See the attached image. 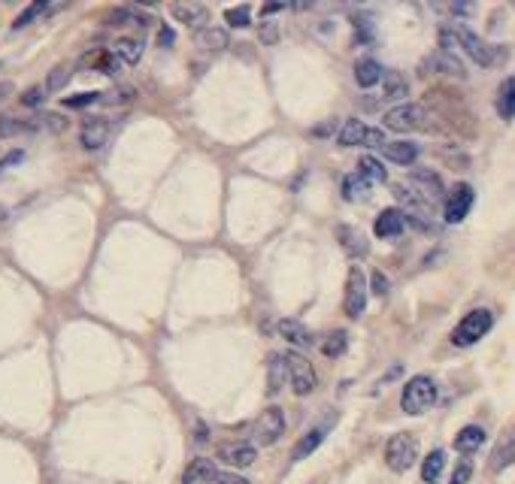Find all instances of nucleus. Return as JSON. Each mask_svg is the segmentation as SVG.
Returning <instances> with one entry per match:
<instances>
[{"instance_id": "20e7f679", "label": "nucleus", "mask_w": 515, "mask_h": 484, "mask_svg": "<svg viewBox=\"0 0 515 484\" xmlns=\"http://www.w3.org/2000/svg\"><path fill=\"white\" fill-rule=\"evenodd\" d=\"M418 457V439L412 433H394L385 446V463L391 472H407L416 466Z\"/></svg>"}, {"instance_id": "f03ea898", "label": "nucleus", "mask_w": 515, "mask_h": 484, "mask_svg": "<svg viewBox=\"0 0 515 484\" xmlns=\"http://www.w3.org/2000/svg\"><path fill=\"white\" fill-rule=\"evenodd\" d=\"M433 403H437V382L431 376H416L403 385L400 409L407 415H425L427 409H433Z\"/></svg>"}, {"instance_id": "4be33fe9", "label": "nucleus", "mask_w": 515, "mask_h": 484, "mask_svg": "<svg viewBox=\"0 0 515 484\" xmlns=\"http://www.w3.org/2000/svg\"><path fill=\"white\" fill-rule=\"evenodd\" d=\"M494 106H497V115H501L503 122H512L515 118V76L503 79V85L497 89Z\"/></svg>"}, {"instance_id": "6e6552de", "label": "nucleus", "mask_w": 515, "mask_h": 484, "mask_svg": "<svg viewBox=\"0 0 515 484\" xmlns=\"http://www.w3.org/2000/svg\"><path fill=\"white\" fill-rule=\"evenodd\" d=\"M337 142L343 149H352V146H376V149H382L388 140H385V131L382 128H367L361 118H348V122L343 124V131H339Z\"/></svg>"}, {"instance_id": "423d86ee", "label": "nucleus", "mask_w": 515, "mask_h": 484, "mask_svg": "<svg viewBox=\"0 0 515 484\" xmlns=\"http://www.w3.org/2000/svg\"><path fill=\"white\" fill-rule=\"evenodd\" d=\"M473 203H476V191H473V185L458 182V185L446 194V200H442V221H446V225H461V221L470 216Z\"/></svg>"}, {"instance_id": "ddd939ff", "label": "nucleus", "mask_w": 515, "mask_h": 484, "mask_svg": "<svg viewBox=\"0 0 515 484\" xmlns=\"http://www.w3.org/2000/svg\"><path fill=\"white\" fill-rule=\"evenodd\" d=\"M216 454H219L221 463L234 466V470H245V466L255 463L258 448H255V446H249V442H221Z\"/></svg>"}, {"instance_id": "5701e85b", "label": "nucleus", "mask_w": 515, "mask_h": 484, "mask_svg": "<svg viewBox=\"0 0 515 484\" xmlns=\"http://www.w3.org/2000/svg\"><path fill=\"white\" fill-rule=\"evenodd\" d=\"M288 378V369H285V357L282 354H270L267 357V394L276 396L279 394L282 382Z\"/></svg>"}, {"instance_id": "8fccbe9b", "label": "nucleus", "mask_w": 515, "mask_h": 484, "mask_svg": "<svg viewBox=\"0 0 515 484\" xmlns=\"http://www.w3.org/2000/svg\"><path fill=\"white\" fill-rule=\"evenodd\" d=\"M279 10H282V4H267L261 13H264V15H273V13H279Z\"/></svg>"}, {"instance_id": "f3484780", "label": "nucleus", "mask_w": 515, "mask_h": 484, "mask_svg": "<svg viewBox=\"0 0 515 484\" xmlns=\"http://www.w3.org/2000/svg\"><path fill=\"white\" fill-rule=\"evenodd\" d=\"M337 240L339 245H343V251L348 258H367V251H370V245L367 240H364V234L358 227H352V225H339L337 227Z\"/></svg>"}, {"instance_id": "39448f33", "label": "nucleus", "mask_w": 515, "mask_h": 484, "mask_svg": "<svg viewBox=\"0 0 515 484\" xmlns=\"http://www.w3.org/2000/svg\"><path fill=\"white\" fill-rule=\"evenodd\" d=\"M285 369H288V378H291V387H295L297 396H306L319 387V376H315V367L306 361L300 352H285Z\"/></svg>"}, {"instance_id": "f704fd0d", "label": "nucleus", "mask_w": 515, "mask_h": 484, "mask_svg": "<svg viewBox=\"0 0 515 484\" xmlns=\"http://www.w3.org/2000/svg\"><path fill=\"white\" fill-rule=\"evenodd\" d=\"M370 194V182L361 176H346L343 179V197L346 200H364V197Z\"/></svg>"}, {"instance_id": "a211bd4d", "label": "nucleus", "mask_w": 515, "mask_h": 484, "mask_svg": "<svg viewBox=\"0 0 515 484\" xmlns=\"http://www.w3.org/2000/svg\"><path fill=\"white\" fill-rule=\"evenodd\" d=\"M382 155H385L391 164L409 166V164H416V157H418V142H412V140H394V142H385V146H382Z\"/></svg>"}, {"instance_id": "f8f14e48", "label": "nucleus", "mask_w": 515, "mask_h": 484, "mask_svg": "<svg viewBox=\"0 0 515 484\" xmlns=\"http://www.w3.org/2000/svg\"><path fill=\"white\" fill-rule=\"evenodd\" d=\"M422 73H442V76H451V79H467L464 61L446 49H437L433 55H427V58L422 61Z\"/></svg>"}, {"instance_id": "a878e982", "label": "nucleus", "mask_w": 515, "mask_h": 484, "mask_svg": "<svg viewBox=\"0 0 515 484\" xmlns=\"http://www.w3.org/2000/svg\"><path fill=\"white\" fill-rule=\"evenodd\" d=\"M85 64H91V70H98V73H103V76H116V73H122V67H124L122 61L113 55V49L89 55V58H85Z\"/></svg>"}, {"instance_id": "58836bf2", "label": "nucleus", "mask_w": 515, "mask_h": 484, "mask_svg": "<svg viewBox=\"0 0 515 484\" xmlns=\"http://www.w3.org/2000/svg\"><path fill=\"white\" fill-rule=\"evenodd\" d=\"M225 21L231 28H249L252 25V10H249V6H234V10L225 13Z\"/></svg>"}, {"instance_id": "9b49d317", "label": "nucleus", "mask_w": 515, "mask_h": 484, "mask_svg": "<svg viewBox=\"0 0 515 484\" xmlns=\"http://www.w3.org/2000/svg\"><path fill=\"white\" fill-rule=\"evenodd\" d=\"M109 133H113V122L100 115H89L82 122V131H79V142H82L85 152H98V149L107 146Z\"/></svg>"}, {"instance_id": "7c9ffc66", "label": "nucleus", "mask_w": 515, "mask_h": 484, "mask_svg": "<svg viewBox=\"0 0 515 484\" xmlns=\"http://www.w3.org/2000/svg\"><path fill=\"white\" fill-rule=\"evenodd\" d=\"M515 460V427L501 439V446L494 448V457H491V470H503Z\"/></svg>"}, {"instance_id": "3c124183", "label": "nucleus", "mask_w": 515, "mask_h": 484, "mask_svg": "<svg viewBox=\"0 0 515 484\" xmlns=\"http://www.w3.org/2000/svg\"><path fill=\"white\" fill-rule=\"evenodd\" d=\"M0 221H6V209H4V206H0Z\"/></svg>"}, {"instance_id": "a18cd8bd", "label": "nucleus", "mask_w": 515, "mask_h": 484, "mask_svg": "<svg viewBox=\"0 0 515 484\" xmlns=\"http://www.w3.org/2000/svg\"><path fill=\"white\" fill-rule=\"evenodd\" d=\"M43 98H46V89L34 85V89H28L25 94H21V103H25V106H39V103H43Z\"/></svg>"}, {"instance_id": "393cba45", "label": "nucleus", "mask_w": 515, "mask_h": 484, "mask_svg": "<svg viewBox=\"0 0 515 484\" xmlns=\"http://www.w3.org/2000/svg\"><path fill=\"white\" fill-rule=\"evenodd\" d=\"M442 470H446V451L433 448L431 454L425 457V463H422V481H425V484H437L440 475H442Z\"/></svg>"}, {"instance_id": "cd10ccee", "label": "nucleus", "mask_w": 515, "mask_h": 484, "mask_svg": "<svg viewBox=\"0 0 515 484\" xmlns=\"http://www.w3.org/2000/svg\"><path fill=\"white\" fill-rule=\"evenodd\" d=\"M212 470H216V463H212L210 457H194L192 463L185 466V472H182V484H197V481L203 484Z\"/></svg>"}, {"instance_id": "bb28decb", "label": "nucleus", "mask_w": 515, "mask_h": 484, "mask_svg": "<svg viewBox=\"0 0 515 484\" xmlns=\"http://www.w3.org/2000/svg\"><path fill=\"white\" fill-rule=\"evenodd\" d=\"M382 98L388 100H403L409 94V82L403 79V73H398V70H385L382 76Z\"/></svg>"}, {"instance_id": "de8ad7c7", "label": "nucleus", "mask_w": 515, "mask_h": 484, "mask_svg": "<svg viewBox=\"0 0 515 484\" xmlns=\"http://www.w3.org/2000/svg\"><path fill=\"white\" fill-rule=\"evenodd\" d=\"M158 43H164L170 49V43H173V30L170 28H161V34H158Z\"/></svg>"}, {"instance_id": "37998d69", "label": "nucleus", "mask_w": 515, "mask_h": 484, "mask_svg": "<svg viewBox=\"0 0 515 484\" xmlns=\"http://www.w3.org/2000/svg\"><path fill=\"white\" fill-rule=\"evenodd\" d=\"M470 479H473V463L464 457L461 463L455 466V472H451V481L449 484H470Z\"/></svg>"}, {"instance_id": "e433bc0d", "label": "nucleus", "mask_w": 515, "mask_h": 484, "mask_svg": "<svg viewBox=\"0 0 515 484\" xmlns=\"http://www.w3.org/2000/svg\"><path fill=\"white\" fill-rule=\"evenodd\" d=\"M30 122H34L37 131H52V133H58V131L67 128V118H61V115H55V113H43V115H37V118H30Z\"/></svg>"}, {"instance_id": "f257e3e1", "label": "nucleus", "mask_w": 515, "mask_h": 484, "mask_svg": "<svg viewBox=\"0 0 515 484\" xmlns=\"http://www.w3.org/2000/svg\"><path fill=\"white\" fill-rule=\"evenodd\" d=\"M449 37H451V43H458L464 49V55H470L473 61H476L479 67H494V64H501L503 61V49H497V46H491L485 43L479 34H473L470 28H464V25H455L449 30Z\"/></svg>"}, {"instance_id": "2f4dec72", "label": "nucleus", "mask_w": 515, "mask_h": 484, "mask_svg": "<svg viewBox=\"0 0 515 484\" xmlns=\"http://www.w3.org/2000/svg\"><path fill=\"white\" fill-rule=\"evenodd\" d=\"M324 436H328V427H315V430H309V433L304 436V439H300L297 446H295V451H291V457H295V460L309 457V454H313V451L324 442Z\"/></svg>"}, {"instance_id": "7ed1b4c3", "label": "nucleus", "mask_w": 515, "mask_h": 484, "mask_svg": "<svg viewBox=\"0 0 515 484\" xmlns=\"http://www.w3.org/2000/svg\"><path fill=\"white\" fill-rule=\"evenodd\" d=\"M491 327H494V315H491V309H473V312H467L461 324L451 330V345H458V348L476 345L482 336H488Z\"/></svg>"}, {"instance_id": "ea45409f", "label": "nucleus", "mask_w": 515, "mask_h": 484, "mask_svg": "<svg viewBox=\"0 0 515 484\" xmlns=\"http://www.w3.org/2000/svg\"><path fill=\"white\" fill-rule=\"evenodd\" d=\"M203 484H249V479H243V475H236V472H225V470H219V466H216Z\"/></svg>"}, {"instance_id": "79ce46f5", "label": "nucleus", "mask_w": 515, "mask_h": 484, "mask_svg": "<svg viewBox=\"0 0 515 484\" xmlns=\"http://www.w3.org/2000/svg\"><path fill=\"white\" fill-rule=\"evenodd\" d=\"M100 94H103V91H85V94H76V98H67V100H64V106H70V109L91 106V103H100Z\"/></svg>"}, {"instance_id": "dca6fc26", "label": "nucleus", "mask_w": 515, "mask_h": 484, "mask_svg": "<svg viewBox=\"0 0 515 484\" xmlns=\"http://www.w3.org/2000/svg\"><path fill=\"white\" fill-rule=\"evenodd\" d=\"M403 230H407V216H403V209H382L373 225V234L379 240H394V236H400Z\"/></svg>"}, {"instance_id": "c9c22d12", "label": "nucleus", "mask_w": 515, "mask_h": 484, "mask_svg": "<svg viewBox=\"0 0 515 484\" xmlns=\"http://www.w3.org/2000/svg\"><path fill=\"white\" fill-rule=\"evenodd\" d=\"M49 10H55V6H49V4H43V0H37V4H30V6H28V10H25V13H21V15H19V19H15V21H13V30H21V28H28V25H30V21H34V19H39V15H43V13H49Z\"/></svg>"}, {"instance_id": "aec40b11", "label": "nucleus", "mask_w": 515, "mask_h": 484, "mask_svg": "<svg viewBox=\"0 0 515 484\" xmlns=\"http://www.w3.org/2000/svg\"><path fill=\"white\" fill-rule=\"evenodd\" d=\"M482 446H485V430L479 424H467L455 436V451H461V454H476Z\"/></svg>"}, {"instance_id": "49530a36", "label": "nucleus", "mask_w": 515, "mask_h": 484, "mask_svg": "<svg viewBox=\"0 0 515 484\" xmlns=\"http://www.w3.org/2000/svg\"><path fill=\"white\" fill-rule=\"evenodd\" d=\"M370 288H373L376 297H388V279H385V273H373V279H370Z\"/></svg>"}, {"instance_id": "412c9836", "label": "nucleus", "mask_w": 515, "mask_h": 484, "mask_svg": "<svg viewBox=\"0 0 515 484\" xmlns=\"http://www.w3.org/2000/svg\"><path fill=\"white\" fill-rule=\"evenodd\" d=\"M382 76H385V67L379 64V61L373 58L355 61V82H358L361 89H373V85L382 82Z\"/></svg>"}, {"instance_id": "2eb2a0df", "label": "nucleus", "mask_w": 515, "mask_h": 484, "mask_svg": "<svg viewBox=\"0 0 515 484\" xmlns=\"http://www.w3.org/2000/svg\"><path fill=\"white\" fill-rule=\"evenodd\" d=\"M170 13H173V19L182 21V25L194 28V34L210 25V6H203V4H173Z\"/></svg>"}, {"instance_id": "4468645a", "label": "nucleus", "mask_w": 515, "mask_h": 484, "mask_svg": "<svg viewBox=\"0 0 515 484\" xmlns=\"http://www.w3.org/2000/svg\"><path fill=\"white\" fill-rule=\"evenodd\" d=\"M409 185H412V191H418L431 203H437L442 197V179H440V173H433V170H412Z\"/></svg>"}, {"instance_id": "72a5a7b5", "label": "nucleus", "mask_w": 515, "mask_h": 484, "mask_svg": "<svg viewBox=\"0 0 515 484\" xmlns=\"http://www.w3.org/2000/svg\"><path fill=\"white\" fill-rule=\"evenodd\" d=\"M348 352V333L346 330H334L328 339L322 343V354L330 357V361H337V357H343Z\"/></svg>"}, {"instance_id": "9d476101", "label": "nucleus", "mask_w": 515, "mask_h": 484, "mask_svg": "<svg viewBox=\"0 0 515 484\" xmlns=\"http://www.w3.org/2000/svg\"><path fill=\"white\" fill-rule=\"evenodd\" d=\"M343 309H346V315L352 321H358L364 315V309H367V276H364V269L358 264L348 269Z\"/></svg>"}, {"instance_id": "4c0bfd02", "label": "nucleus", "mask_w": 515, "mask_h": 484, "mask_svg": "<svg viewBox=\"0 0 515 484\" xmlns=\"http://www.w3.org/2000/svg\"><path fill=\"white\" fill-rule=\"evenodd\" d=\"M70 73H73V67H70V64H58L49 73V79H46V91H61L70 82Z\"/></svg>"}, {"instance_id": "6ab92c4d", "label": "nucleus", "mask_w": 515, "mask_h": 484, "mask_svg": "<svg viewBox=\"0 0 515 484\" xmlns=\"http://www.w3.org/2000/svg\"><path fill=\"white\" fill-rule=\"evenodd\" d=\"M227 30L225 28H212V25H206V28H201L194 34V46L201 52H221V49H227Z\"/></svg>"}, {"instance_id": "473e14b6", "label": "nucleus", "mask_w": 515, "mask_h": 484, "mask_svg": "<svg viewBox=\"0 0 515 484\" xmlns=\"http://www.w3.org/2000/svg\"><path fill=\"white\" fill-rule=\"evenodd\" d=\"M358 173L370 182V185H379V182L388 179V170L382 166V161H379V157H373V155H364V157H361V161H358Z\"/></svg>"}, {"instance_id": "1a4fd4ad", "label": "nucleus", "mask_w": 515, "mask_h": 484, "mask_svg": "<svg viewBox=\"0 0 515 484\" xmlns=\"http://www.w3.org/2000/svg\"><path fill=\"white\" fill-rule=\"evenodd\" d=\"M425 118H427L425 106H418V103H400V106L388 109L382 124L394 133H409V131H422Z\"/></svg>"}, {"instance_id": "c756f323", "label": "nucleus", "mask_w": 515, "mask_h": 484, "mask_svg": "<svg viewBox=\"0 0 515 484\" xmlns=\"http://www.w3.org/2000/svg\"><path fill=\"white\" fill-rule=\"evenodd\" d=\"M113 55H116L118 61H122L124 67H133L142 58V43H140V39H128V37H124V39H118V43L113 46Z\"/></svg>"}, {"instance_id": "c03bdc74", "label": "nucleus", "mask_w": 515, "mask_h": 484, "mask_svg": "<svg viewBox=\"0 0 515 484\" xmlns=\"http://www.w3.org/2000/svg\"><path fill=\"white\" fill-rule=\"evenodd\" d=\"M355 30H358V43H373V25H370V19H355Z\"/></svg>"}, {"instance_id": "a19ab883", "label": "nucleus", "mask_w": 515, "mask_h": 484, "mask_svg": "<svg viewBox=\"0 0 515 484\" xmlns=\"http://www.w3.org/2000/svg\"><path fill=\"white\" fill-rule=\"evenodd\" d=\"M133 100V89H116V91H103L100 103L107 106H118V103H131Z\"/></svg>"}, {"instance_id": "b1692460", "label": "nucleus", "mask_w": 515, "mask_h": 484, "mask_svg": "<svg viewBox=\"0 0 515 484\" xmlns=\"http://www.w3.org/2000/svg\"><path fill=\"white\" fill-rule=\"evenodd\" d=\"M279 333L285 339H288V343H295V345H313L315 339H313V333H309V327H304V324H300L297 318H282L279 321Z\"/></svg>"}, {"instance_id": "c85d7f7f", "label": "nucleus", "mask_w": 515, "mask_h": 484, "mask_svg": "<svg viewBox=\"0 0 515 484\" xmlns=\"http://www.w3.org/2000/svg\"><path fill=\"white\" fill-rule=\"evenodd\" d=\"M21 133H37L30 118H13V115H0V140L21 137Z\"/></svg>"}, {"instance_id": "0eeeda50", "label": "nucleus", "mask_w": 515, "mask_h": 484, "mask_svg": "<svg viewBox=\"0 0 515 484\" xmlns=\"http://www.w3.org/2000/svg\"><path fill=\"white\" fill-rule=\"evenodd\" d=\"M282 433H285V412H282V406H267L258 415L255 427H252V436H255L258 448L276 446V442L282 439Z\"/></svg>"}, {"instance_id": "09e8293b", "label": "nucleus", "mask_w": 515, "mask_h": 484, "mask_svg": "<svg viewBox=\"0 0 515 484\" xmlns=\"http://www.w3.org/2000/svg\"><path fill=\"white\" fill-rule=\"evenodd\" d=\"M473 10H476V6H470V4H451V13H458V15H467Z\"/></svg>"}]
</instances>
